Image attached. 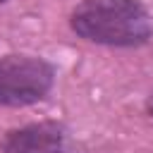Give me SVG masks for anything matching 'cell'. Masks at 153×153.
I'll use <instances>...</instances> for the list:
<instances>
[{
	"label": "cell",
	"instance_id": "6da1fadb",
	"mask_svg": "<svg viewBox=\"0 0 153 153\" xmlns=\"http://www.w3.org/2000/svg\"><path fill=\"white\" fill-rule=\"evenodd\" d=\"M67 24L76 38L103 48L131 50L153 38V14L141 0H79Z\"/></svg>",
	"mask_w": 153,
	"mask_h": 153
},
{
	"label": "cell",
	"instance_id": "7a4b0ae2",
	"mask_svg": "<svg viewBox=\"0 0 153 153\" xmlns=\"http://www.w3.org/2000/svg\"><path fill=\"white\" fill-rule=\"evenodd\" d=\"M57 81L50 60L33 53L0 55V108H31L43 103Z\"/></svg>",
	"mask_w": 153,
	"mask_h": 153
},
{
	"label": "cell",
	"instance_id": "3957f363",
	"mask_svg": "<svg viewBox=\"0 0 153 153\" xmlns=\"http://www.w3.org/2000/svg\"><path fill=\"white\" fill-rule=\"evenodd\" d=\"M0 153H86V148L65 122L38 120L7 129L0 136Z\"/></svg>",
	"mask_w": 153,
	"mask_h": 153
},
{
	"label": "cell",
	"instance_id": "277c9868",
	"mask_svg": "<svg viewBox=\"0 0 153 153\" xmlns=\"http://www.w3.org/2000/svg\"><path fill=\"white\" fill-rule=\"evenodd\" d=\"M146 112L153 117V91L148 93V98H146Z\"/></svg>",
	"mask_w": 153,
	"mask_h": 153
},
{
	"label": "cell",
	"instance_id": "5b68a950",
	"mask_svg": "<svg viewBox=\"0 0 153 153\" xmlns=\"http://www.w3.org/2000/svg\"><path fill=\"white\" fill-rule=\"evenodd\" d=\"M2 2H7V0H0V5H2Z\"/></svg>",
	"mask_w": 153,
	"mask_h": 153
}]
</instances>
